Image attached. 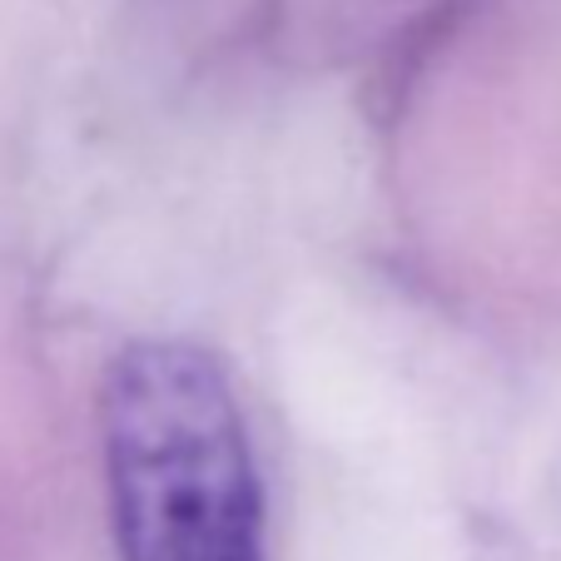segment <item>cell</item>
Masks as SVG:
<instances>
[{
    "instance_id": "cell-1",
    "label": "cell",
    "mask_w": 561,
    "mask_h": 561,
    "mask_svg": "<svg viewBox=\"0 0 561 561\" xmlns=\"http://www.w3.org/2000/svg\"><path fill=\"white\" fill-rule=\"evenodd\" d=\"M125 561H264V497L229 373L194 343H129L100 392Z\"/></svg>"
}]
</instances>
